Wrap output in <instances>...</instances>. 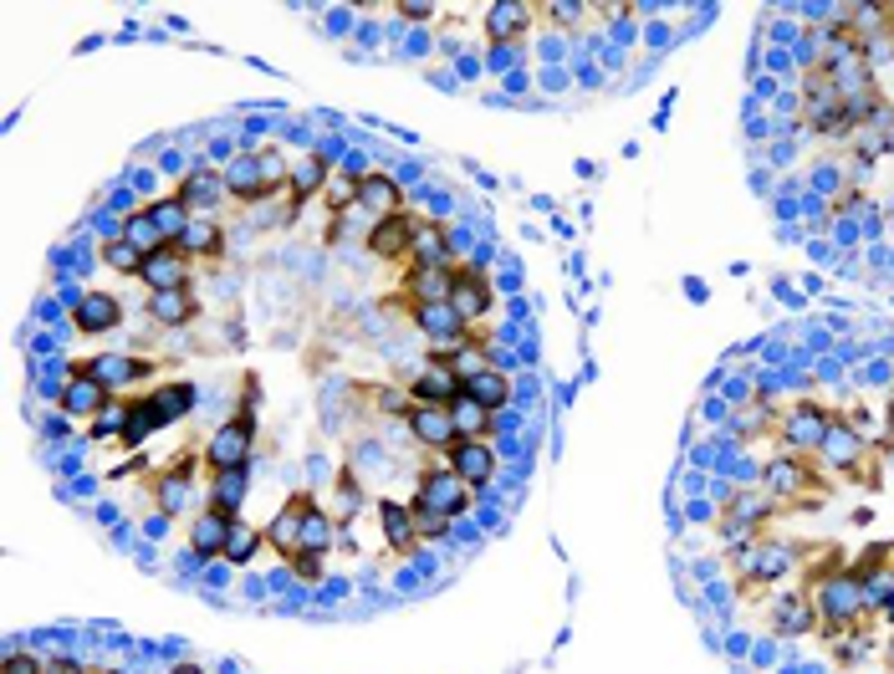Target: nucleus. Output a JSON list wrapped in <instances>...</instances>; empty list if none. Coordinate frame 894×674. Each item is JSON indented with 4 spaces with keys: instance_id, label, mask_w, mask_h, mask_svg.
Returning <instances> with one entry per match:
<instances>
[{
    "instance_id": "f257e3e1",
    "label": "nucleus",
    "mask_w": 894,
    "mask_h": 674,
    "mask_svg": "<svg viewBox=\"0 0 894 674\" xmlns=\"http://www.w3.org/2000/svg\"><path fill=\"white\" fill-rule=\"evenodd\" d=\"M251 445H256V414L251 409H240V414H231L225 424H215V435L204 439V471L220 475V471H246L251 465Z\"/></svg>"
},
{
    "instance_id": "f03ea898",
    "label": "nucleus",
    "mask_w": 894,
    "mask_h": 674,
    "mask_svg": "<svg viewBox=\"0 0 894 674\" xmlns=\"http://www.w3.org/2000/svg\"><path fill=\"white\" fill-rule=\"evenodd\" d=\"M405 429L409 439L420 445V450H435V455H450V445H456V420H450V409L445 404H414L405 414Z\"/></svg>"
},
{
    "instance_id": "7ed1b4c3",
    "label": "nucleus",
    "mask_w": 894,
    "mask_h": 674,
    "mask_svg": "<svg viewBox=\"0 0 894 674\" xmlns=\"http://www.w3.org/2000/svg\"><path fill=\"white\" fill-rule=\"evenodd\" d=\"M409 236H414V215H388V220H373V230L363 236V251L384 266H405L409 261Z\"/></svg>"
},
{
    "instance_id": "20e7f679",
    "label": "nucleus",
    "mask_w": 894,
    "mask_h": 674,
    "mask_svg": "<svg viewBox=\"0 0 894 674\" xmlns=\"http://www.w3.org/2000/svg\"><path fill=\"white\" fill-rule=\"evenodd\" d=\"M435 266H456V255H450V230H445L439 220L414 215V236H409L405 271H435Z\"/></svg>"
},
{
    "instance_id": "39448f33",
    "label": "nucleus",
    "mask_w": 894,
    "mask_h": 674,
    "mask_svg": "<svg viewBox=\"0 0 894 674\" xmlns=\"http://www.w3.org/2000/svg\"><path fill=\"white\" fill-rule=\"evenodd\" d=\"M409 394H414V404H456L460 394H465V384L456 378V369L445 363V358H424L420 369H414V378H409Z\"/></svg>"
},
{
    "instance_id": "423d86ee",
    "label": "nucleus",
    "mask_w": 894,
    "mask_h": 674,
    "mask_svg": "<svg viewBox=\"0 0 894 674\" xmlns=\"http://www.w3.org/2000/svg\"><path fill=\"white\" fill-rule=\"evenodd\" d=\"M409 506H424V511H439V516H460L465 511V480L456 471H424Z\"/></svg>"
},
{
    "instance_id": "0eeeda50",
    "label": "nucleus",
    "mask_w": 894,
    "mask_h": 674,
    "mask_svg": "<svg viewBox=\"0 0 894 674\" xmlns=\"http://www.w3.org/2000/svg\"><path fill=\"white\" fill-rule=\"evenodd\" d=\"M77 373L98 378L108 394H123V388H134L138 378H149L153 363H149V358H134V353H102V358H87Z\"/></svg>"
},
{
    "instance_id": "6e6552de",
    "label": "nucleus",
    "mask_w": 894,
    "mask_h": 674,
    "mask_svg": "<svg viewBox=\"0 0 894 674\" xmlns=\"http://www.w3.org/2000/svg\"><path fill=\"white\" fill-rule=\"evenodd\" d=\"M445 471H456L465 486H486L491 475L501 471V460L491 450V439H456L445 455Z\"/></svg>"
},
{
    "instance_id": "1a4fd4ad",
    "label": "nucleus",
    "mask_w": 894,
    "mask_h": 674,
    "mask_svg": "<svg viewBox=\"0 0 894 674\" xmlns=\"http://www.w3.org/2000/svg\"><path fill=\"white\" fill-rule=\"evenodd\" d=\"M312 506H318V501H312L307 490H297V496H291V501L282 506V511H276L266 526H261V532H266V547H271V552L291 557L297 547H302V516L312 511Z\"/></svg>"
},
{
    "instance_id": "9d476101",
    "label": "nucleus",
    "mask_w": 894,
    "mask_h": 674,
    "mask_svg": "<svg viewBox=\"0 0 894 674\" xmlns=\"http://www.w3.org/2000/svg\"><path fill=\"white\" fill-rule=\"evenodd\" d=\"M450 307L465 327H475L481 317H491V282L481 266H460L456 271V291H450Z\"/></svg>"
},
{
    "instance_id": "9b49d317",
    "label": "nucleus",
    "mask_w": 894,
    "mask_h": 674,
    "mask_svg": "<svg viewBox=\"0 0 894 674\" xmlns=\"http://www.w3.org/2000/svg\"><path fill=\"white\" fill-rule=\"evenodd\" d=\"M456 271H460V266L405 271V282H399V297H405L409 307H439V302H450V291H456Z\"/></svg>"
},
{
    "instance_id": "f8f14e48",
    "label": "nucleus",
    "mask_w": 894,
    "mask_h": 674,
    "mask_svg": "<svg viewBox=\"0 0 894 674\" xmlns=\"http://www.w3.org/2000/svg\"><path fill=\"white\" fill-rule=\"evenodd\" d=\"M189 261L179 246H164V251H153L149 261H144V271H138V282L149 291H174V287H189Z\"/></svg>"
},
{
    "instance_id": "ddd939ff",
    "label": "nucleus",
    "mask_w": 894,
    "mask_h": 674,
    "mask_svg": "<svg viewBox=\"0 0 894 674\" xmlns=\"http://www.w3.org/2000/svg\"><path fill=\"white\" fill-rule=\"evenodd\" d=\"M246 496H251V465H246V471L210 475L204 506H210V511H220V516H231V522H240V506H246Z\"/></svg>"
},
{
    "instance_id": "4468645a",
    "label": "nucleus",
    "mask_w": 894,
    "mask_h": 674,
    "mask_svg": "<svg viewBox=\"0 0 894 674\" xmlns=\"http://www.w3.org/2000/svg\"><path fill=\"white\" fill-rule=\"evenodd\" d=\"M828 429H833V420H828L823 409H812V404L793 409V414L782 420V439H787L793 450H823Z\"/></svg>"
},
{
    "instance_id": "2eb2a0df",
    "label": "nucleus",
    "mask_w": 894,
    "mask_h": 674,
    "mask_svg": "<svg viewBox=\"0 0 894 674\" xmlns=\"http://www.w3.org/2000/svg\"><path fill=\"white\" fill-rule=\"evenodd\" d=\"M108 404H113V394L98 378H87V373H72L67 388H62V409H67L72 420H98Z\"/></svg>"
},
{
    "instance_id": "dca6fc26",
    "label": "nucleus",
    "mask_w": 894,
    "mask_h": 674,
    "mask_svg": "<svg viewBox=\"0 0 894 674\" xmlns=\"http://www.w3.org/2000/svg\"><path fill=\"white\" fill-rule=\"evenodd\" d=\"M358 204H363L373 220L399 215V210H405V185H399L394 174H363V185H358Z\"/></svg>"
},
{
    "instance_id": "f3484780",
    "label": "nucleus",
    "mask_w": 894,
    "mask_h": 674,
    "mask_svg": "<svg viewBox=\"0 0 894 674\" xmlns=\"http://www.w3.org/2000/svg\"><path fill=\"white\" fill-rule=\"evenodd\" d=\"M327 179H333V168H327V159H322V149H307L302 159H291V174H287V195L297 204L312 200V195H322L327 189Z\"/></svg>"
},
{
    "instance_id": "a211bd4d",
    "label": "nucleus",
    "mask_w": 894,
    "mask_h": 674,
    "mask_svg": "<svg viewBox=\"0 0 894 674\" xmlns=\"http://www.w3.org/2000/svg\"><path fill=\"white\" fill-rule=\"evenodd\" d=\"M149 317L159 327H189L200 317V297L189 287H174V291H149Z\"/></svg>"
},
{
    "instance_id": "6ab92c4d",
    "label": "nucleus",
    "mask_w": 894,
    "mask_h": 674,
    "mask_svg": "<svg viewBox=\"0 0 894 674\" xmlns=\"http://www.w3.org/2000/svg\"><path fill=\"white\" fill-rule=\"evenodd\" d=\"M225 541H231V516H220V511L204 506L200 516L189 522V552L200 562H210V557H225Z\"/></svg>"
},
{
    "instance_id": "aec40b11",
    "label": "nucleus",
    "mask_w": 894,
    "mask_h": 674,
    "mask_svg": "<svg viewBox=\"0 0 894 674\" xmlns=\"http://www.w3.org/2000/svg\"><path fill=\"white\" fill-rule=\"evenodd\" d=\"M812 624H818V598L812 592H782L772 603L777 634H812Z\"/></svg>"
},
{
    "instance_id": "412c9836",
    "label": "nucleus",
    "mask_w": 894,
    "mask_h": 674,
    "mask_svg": "<svg viewBox=\"0 0 894 674\" xmlns=\"http://www.w3.org/2000/svg\"><path fill=\"white\" fill-rule=\"evenodd\" d=\"M72 322H77V333H113L123 322V302L119 297H108V291H87L83 302H77V312H72Z\"/></svg>"
},
{
    "instance_id": "4be33fe9",
    "label": "nucleus",
    "mask_w": 894,
    "mask_h": 674,
    "mask_svg": "<svg viewBox=\"0 0 894 674\" xmlns=\"http://www.w3.org/2000/svg\"><path fill=\"white\" fill-rule=\"evenodd\" d=\"M174 195H179V200H185L189 210H200V215H210V204L231 200V195H225V174H210L204 164H200V168H189L185 185L174 189Z\"/></svg>"
},
{
    "instance_id": "5701e85b",
    "label": "nucleus",
    "mask_w": 894,
    "mask_h": 674,
    "mask_svg": "<svg viewBox=\"0 0 894 674\" xmlns=\"http://www.w3.org/2000/svg\"><path fill=\"white\" fill-rule=\"evenodd\" d=\"M179 251L195 261V255H204V261H215L220 251H225V225H220L215 215H195L189 220V230L179 236Z\"/></svg>"
},
{
    "instance_id": "b1692460",
    "label": "nucleus",
    "mask_w": 894,
    "mask_h": 674,
    "mask_svg": "<svg viewBox=\"0 0 894 674\" xmlns=\"http://www.w3.org/2000/svg\"><path fill=\"white\" fill-rule=\"evenodd\" d=\"M378 526H384V541L394 552H414L420 537H414V511L399 501H378Z\"/></svg>"
},
{
    "instance_id": "393cba45",
    "label": "nucleus",
    "mask_w": 894,
    "mask_h": 674,
    "mask_svg": "<svg viewBox=\"0 0 894 674\" xmlns=\"http://www.w3.org/2000/svg\"><path fill=\"white\" fill-rule=\"evenodd\" d=\"M450 420H456L460 439H491L496 435V414H491L481 399H471V394H460L456 404H450Z\"/></svg>"
},
{
    "instance_id": "a878e982",
    "label": "nucleus",
    "mask_w": 894,
    "mask_h": 674,
    "mask_svg": "<svg viewBox=\"0 0 894 674\" xmlns=\"http://www.w3.org/2000/svg\"><path fill=\"white\" fill-rule=\"evenodd\" d=\"M333 541H338V516H333V511L318 501V506H312V511L302 516V547H297V552L327 557V552H333Z\"/></svg>"
},
{
    "instance_id": "bb28decb",
    "label": "nucleus",
    "mask_w": 894,
    "mask_h": 674,
    "mask_svg": "<svg viewBox=\"0 0 894 674\" xmlns=\"http://www.w3.org/2000/svg\"><path fill=\"white\" fill-rule=\"evenodd\" d=\"M123 240H128V246H134V251L144 255V261H149L153 251H164V246H170V240H164V230L153 225L149 210H134V215L123 220Z\"/></svg>"
},
{
    "instance_id": "cd10ccee",
    "label": "nucleus",
    "mask_w": 894,
    "mask_h": 674,
    "mask_svg": "<svg viewBox=\"0 0 894 674\" xmlns=\"http://www.w3.org/2000/svg\"><path fill=\"white\" fill-rule=\"evenodd\" d=\"M149 215H153V225L164 230V240L170 246H179V236L189 230V220H195V210H189L179 195H170V200H159V204H149Z\"/></svg>"
},
{
    "instance_id": "c85d7f7f",
    "label": "nucleus",
    "mask_w": 894,
    "mask_h": 674,
    "mask_svg": "<svg viewBox=\"0 0 894 674\" xmlns=\"http://www.w3.org/2000/svg\"><path fill=\"white\" fill-rule=\"evenodd\" d=\"M465 394H471V399H481L491 414H501V409H507V399H511V378L501 369H486L481 378H471V384H465Z\"/></svg>"
},
{
    "instance_id": "c756f323",
    "label": "nucleus",
    "mask_w": 894,
    "mask_h": 674,
    "mask_svg": "<svg viewBox=\"0 0 894 674\" xmlns=\"http://www.w3.org/2000/svg\"><path fill=\"white\" fill-rule=\"evenodd\" d=\"M767 490H772V496H803V490H808V471H803V460H797V455L772 460V465H767Z\"/></svg>"
},
{
    "instance_id": "7c9ffc66",
    "label": "nucleus",
    "mask_w": 894,
    "mask_h": 674,
    "mask_svg": "<svg viewBox=\"0 0 894 674\" xmlns=\"http://www.w3.org/2000/svg\"><path fill=\"white\" fill-rule=\"evenodd\" d=\"M445 363L456 369V378H460V384H471V378H481V373H486V369H496L481 337H471V342H460V348H456V353H450V358H445Z\"/></svg>"
},
{
    "instance_id": "2f4dec72",
    "label": "nucleus",
    "mask_w": 894,
    "mask_h": 674,
    "mask_svg": "<svg viewBox=\"0 0 894 674\" xmlns=\"http://www.w3.org/2000/svg\"><path fill=\"white\" fill-rule=\"evenodd\" d=\"M261 541H266V532H256L251 522H231V541H225V562L231 567H246L256 552H261Z\"/></svg>"
},
{
    "instance_id": "473e14b6",
    "label": "nucleus",
    "mask_w": 894,
    "mask_h": 674,
    "mask_svg": "<svg viewBox=\"0 0 894 674\" xmlns=\"http://www.w3.org/2000/svg\"><path fill=\"white\" fill-rule=\"evenodd\" d=\"M153 490H159V511H185L189 501V471L185 465H174V471H159V480H153Z\"/></svg>"
},
{
    "instance_id": "72a5a7b5",
    "label": "nucleus",
    "mask_w": 894,
    "mask_h": 674,
    "mask_svg": "<svg viewBox=\"0 0 894 674\" xmlns=\"http://www.w3.org/2000/svg\"><path fill=\"white\" fill-rule=\"evenodd\" d=\"M149 404H153V414H159L164 424L185 420L189 404H195V388H189V384H170V388H159V394H149Z\"/></svg>"
},
{
    "instance_id": "f704fd0d",
    "label": "nucleus",
    "mask_w": 894,
    "mask_h": 674,
    "mask_svg": "<svg viewBox=\"0 0 894 674\" xmlns=\"http://www.w3.org/2000/svg\"><path fill=\"white\" fill-rule=\"evenodd\" d=\"M327 511H333L338 522H353L358 511H363V490H358V475H353V471H343V475H338V490H333Z\"/></svg>"
},
{
    "instance_id": "c9c22d12",
    "label": "nucleus",
    "mask_w": 894,
    "mask_h": 674,
    "mask_svg": "<svg viewBox=\"0 0 894 674\" xmlns=\"http://www.w3.org/2000/svg\"><path fill=\"white\" fill-rule=\"evenodd\" d=\"M358 185H363V179H353V174L343 168V174H333V179H327V189H322V204H327L333 215L353 210V204H358Z\"/></svg>"
},
{
    "instance_id": "e433bc0d",
    "label": "nucleus",
    "mask_w": 894,
    "mask_h": 674,
    "mask_svg": "<svg viewBox=\"0 0 894 674\" xmlns=\"http://www.w3.org/2000/svg\"><path fill=\"white\" fill-rule=\"evenodd\" d=\"M102 266L119 271V276H138V271H144V255L119 236V240H102Z\"/></svg>"
},
{
    "instance_id": "4c0bfd02",
    "label": "nucleus",
    "mask_w": 894,
    "mask_h": 674,
    "mask_svg": "<svg viewBox=\"0 0 894 674\" xmlns=\"http://www.w3.org/2000/svg\"><path fill=\"white\" fill-rule=\"evenodd\" d=\"M823 450H828L833 460H839V465H854V455H859V435H854V429H839V424H833V429H828V439H823Z\"/></svg>"
},
{
    "instance_id": "58836bf2",
    "label": "nucleus",
    "mask_w": 894,
    "mask_h": 674,
    "mask_svg": "<svg viewBox=\"0 0 894 674\" xmlns=\"http://www.w3.org/2000/svg\"><path fill=\"white\" fill-rule=\"evenodd\" d=\"M414 511V537L420 541H435L450 532V516H439V511H424V506H409Z\"/></svg>"
},
{
    "instance_id": "ea45409f",
    "label": "nucleus",
    "mask_w": 894,
    "mask_h": 674,
    "mask_svg": "<svg viewBox=\"0 0 894 674\" xmlns=\"http://www.w3.org/2000/svg\"><path fill=\"white\" fill-rule=\"evenodd\" d=\"M0 674H47V659L26 654V649H11V654H5V664H0Z\"/></svg>"
},
{
    "instance_id": "a19ab883",
    "label": "nucleus",
    "mask_w": 894,
    "mask_h": 674,
    "mask_svg": "<svg viewBox=\"0 0 894 674\" xmlns=\"http://www.w3.org/2000/svg\"><path fill=\"white\" fill-rule=\"evenodd\" d=\"M282 562H287L302 583H318V577H322V557L318 552H291V557H282Z\"/></svg>"
},
{
    "instance_id": "79ce46f5",
    "label": "nucleus",
    "mask_w": 894,
    "mask_h": 674,
    "mask_svg": "<svg viewBox=\"0 0 894 674\" xmlns=\"http://www.w3.org/2000/svg\"><path fill=\"white\" fill-rule=\"evenodd\" d=\"M517 16H522V5H496L486 21V36H511L517 32Z\"/></svg>"
},
{
    "instance_id": "37998d69",
    "label": "nucleus",
    "mask_w": 894,
    "mask_h": 674,
    "mask_svg": "<svg viewBox=\"0 0 894 674\" xmlns=\"http://www.w3.org/2000/svg\"><path fill=\"white\" fill-rule=\"evenodd\" d=\"M47 674H87L77 659H47Z\"/></svg>"
},
{
    "instance_id": "c03bdc74",
    "label": "nucleus",
    "mask_w": 894,
    "mask_h": 674,
    "mask_svg": "<svg viewBox=\"0 0 894 674\" xmlns=\"http://www.w3.org/2000/svg\"><path fill=\"white\" fill-rule=\"evenodd\" d=\"M399 16H409V21H424V16H435V5H399Z\"/></svg>"
},
{
    "instance_id": "a18cd8bd",
    "label": "nucleus",
    "mask_w": 894,
    "mask_h": 674,
    "mask_svg": "<svg viewBox=\"0 0 894 674\" xmlns=\"http://www.w3.org/2000/svg\"><path fill=\"white\" fill-rule=\"evenodd\" d=\"M170 674H204V670H200V664H174Z\"/></svg>"
},
{
    "instance_id": "49530a36",
    "label": "nucleus",
    "mask_w": 894,
    "mask_h": 674,
    "mask_svg": "<svg viewBox=\"0 0 894 674\" xmlns=\"http://www.w3.org/2000/svg\"><path fill=\"white\" fill-rule=\"evenodd\" d=\"M890 664H894V644H890Z\"/></svg>"
},
{
    "instance_id": "de8ad7c7",
    "label": "nucleus",
    "mask_w": 894,
    "mask_h": 674,
    "mask_svg": "<svg viewBox=\"0 0 894 674\" xmlns=\"http://www.w3.org/2000/svg\"><path fill=\"white\" fill-rule=\"evenodd\" d=\"M102 674H123V670H102Z\"/></svg>"
},
{
    "instance_id": "09e8293b",
    "label": "nucleus",
    "mask_w": 894,
    "mask_h": 674,
    "mask_svg": "<svg viewBox=\"0 0 894 674\" xmlns=\"http://www.w3.org/2000/svg\"><path fill=\"white\" fill-rule=\"evenodd\" d=\"M890 429H894V414H890Z\"/></svg>"
}]
</instances>
